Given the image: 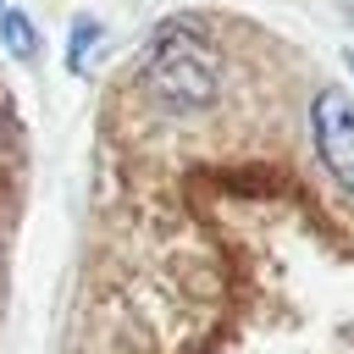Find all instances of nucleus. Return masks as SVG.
<instances>
[{
	"instance_id": "4",
	"label": "nucleus",
	"mask_w": 354,
	"mask_h": 354,
	"mask_svg": "<svg viewBox=\"0 0 354 354\" xmlns=\"http://www.w3.org/2000/svg\"><path fill=\"white\" fill-rule=\"evenodd\" d=\"M0 11H6V0H0Z\"/></svg>"
},
{
	"instance_id": "6",
	"label": "nucleus",
	"mask_w": 354,
	"mask_h": 354,
	"mask_svg": "<svg viewBox=\"0 0 354 354\" xmlns=\"http://www.w3.org/2000/svg\"><path fill=\"white\" fill-rule=\"evenodd\" d=\"M348 11H354V0H348Z\"/></svg>"
},
{
	"instance_id": "1",
	"label": "nucleus",
	"mask_w": 354,
	"mask_h": 354,
	"mask_svg": "<svg viewBox=\"0 0 354 354\" xmlns=\"http://www.w3.org/2000/svg\"><path fill=\"white\" fill-rule=\"evenodd\" d=\"M149 88L171 105V111H205L221 94V61L210 50L205 33H194L188 22L155 33L149 44Z\"/></svg>"
},
{
	"instance_id": "5",
	"label": "nucleus",
	"mask_w": 354,
	"mask_h": 354,
	"mask_svg": "<svg viewBox=\"0 0 354 354\" xmlns=\"http://www.w3.org/2000/svg\"><path fill=\"white\" fill-rule=\"evenodd\" d=\"M348 66H354V55H348Z\"/></svg>"
},
{
	"instance_id": "2",
	"label": "nucleus",
	"mask_w": 354,
	"mask_h": 354,
	"mask_svg": "<svg viewBox=\"0 0 354 354\" xmlns=\"http://www.w3.org/2000/svg\"><path fill=\"white\" fill-rule=\"evenodd\" d=\"M310 133H315V155L321 166L354 188V105L337 94V88H321L315 105H310Z\"/></svg>"
},
{
	"instance_id": "3",
	"label": "nucleus",
	"mask_w": 354,
	"mask_h": 354,
	"mask_svg": "<svg viewBox=\"0 0 354 354\" xmlns=\"http://www.w3.org/2000/svg\"><path fill=\"white\" fill-rule=\"evenodd\" d=\"M0 39H6V50L17 55V61H33L39 55V33H33V22L22 17V11H0Z\"/></svg>"
}]
</instances>
